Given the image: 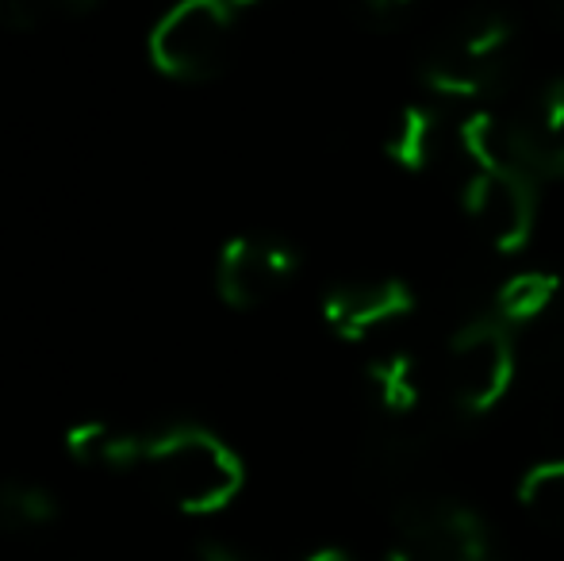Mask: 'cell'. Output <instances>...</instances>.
<instances>
[{
  "label": "cell",
  "instance_id": "5b68a950",
  "mask_svg": "<svg viewBox=\"0 0 564 561\" xmlns=\"http://www.w3.org/2000/svg\"><path fill=\"white\" fill-rule=\"evenodd\" d=\"M465 216L503 255H519L534 239L538 181L519 170H473L465 193Z\"/></svg>",
  "mask_w": 564,
  "mask_h": 561
},
{
  "label": "cell",
  "instance_id": "3957f363",
  "mask_svg": "<svg viewBox=\"0 0 564 561\" xmlns=\"http://www.w3.org/2000/svg\"><path fill=\"white\" fill-rule=\"evenodd\" d=\"M235 15L238 8L230 0H177L150 28V66L170 82L216 77L230 58Z\"/></svg>",
  "mask_w": 564,
  "mask_h": 561
},
{
  "label": "cell",
  "instance_id": "ffe728a7",
  "mask_svg": "<svg viewBox=\"0 0 564 561\" xmlns=\"http://www.w3.org/2000/svg\"><path fill=\"white\" fill-rule=\"evenodd\" d=\"M550 8H553V20L564 28V0H550Z\"/></svg>",
  "mask_w": 564,
  "mask_h": 561
},
{
  "label": "cell",
  "instance_id": "8fae6325",
  "mask_svg": "<svg viewBox=\"0 0 564 561\" xmlns=\"http://www.w3.org/2000/svg\"><path fill=\"white\" fill-rule=\"evenodd\" d=\"M384 150L400 170H411V173L431 170L434 158L442 154V116L423 105L403 108V112L395 116L392 131H388Z\"/></svg>",
  "mask_w": 564,
  "mask_h": 561
},
{
  "label": "cell",
  "instance_id": "9c48e42d",
  "mask_svg": "<svg viewBox=\"0 0 564 561\" xmlns=\"http://www.w3.org/2000/svg\"><path fill=\"white\" fill-rule=\"evenodd\" d=\"M415 308V296L403 281L380 278V281H346L323 296V320L346 343H361L372 331L388 327L400 315Z\"/></svg>",
  "mask_w": 564,
  "mask_h": 561
},
{
  "label": "cell",
  "instance_id": "2e32d148",
  "mask_svg": "<svg viewBox=\"0 0 564 561\" xmlns=\"http://www.w3.org/2000/svg\"><path fill=\"white\" fill-rule=\"evenodd\" d=\"M97 0H0V23L8 31H35L51 20L89 12Z\"/></svg>",
  "mask_w": 564,
  "mask_h": 561
},
{
  "label": "cell",
  "instance_id": "44dd1931",
  "mask_svg": "<svg viewBox=\"0 0 564 561\" xmlns=\"http://www.w3.org/2000/svg\"><path fill=\"white\" fill-rule=\"evenodd\" d=\"M230 4H235L238 12H242V8H253V4H261V0H230Z\"/></svg>",
  "mask_w": 564,
  "mask_h": 561
},
{
  "label": "cell",
  "instance_id": "7a4b0ae2",
  "mask_svg": "<svg viewBox=\"0 0 564 561\" xmlns=\"http://www.w3.org/2000/svg\"><path fill=\"white\" fill-rule=\"evenodd\" d=\"M519 69V31L503 12H473L423 58V82L449 100H491Z\"/></svg>",
  "mask_w": 564,
  "mask_h": 561
},
{
  "label": "cell",
  "instance_id": "4fadbf2b",
  "mask_svg": "<svg viewBox=\"0 0 564 561\" xmlns=\"http://www.w3.org/2000/svg\"><path fill=\"white\" fill-rule=\"evenodd\" d=\"M369 385L372 397L384 412L392 416H408L419 408V397H423V381H419V369L408 354H388V358H377L369 366Z\"/></svg>",
  "mask_w": 564,
  "mask_h": 561
},
{
  "label": "cell",
  "instance_id": "d6986e66",
  "mask_svg": "<svg viewBox=\"0 0 564 561\" xmlns=\"http://www.w3.org/2000/svg\"><path fill=\"white\" fill-rule=\"evenodd\" d=\"M369 8H377V12H388V8H400V4H408V0H365Z\"/></svg>",
  "mask_w": 564,
  "mask_h": 561
},
{
  "label": "cell",
  "instance_id": "7c38bea8",
  "mask_svg": "<svg viewBox=\"0 0 564 561\" xmlns=\"http://www.w3.org/2000/svg\"><path fill=\"white\" fill-rule=\"evenodd\" d=\"M561 292V281L545 270H527V273H514L511 281H503L496 296V315L507 323V327H519V323L530 320H542L545 312L553 308Z\"/></svg>",
  "mask_w": 564,
  "mask_h": 561
},
{
  "label": "cell",
  "instance_id": "5bb4252c",
  "mask_svg": "<svg viewBox=\"0 0 564 561\" xmlns=\"http://www.w3.org/2000/svg\"><path fill=\"white\" fill-rule=\"evenodd\" d=\"M58 516V500L35 481H8L0 488V527L8 531H43Z\"/></svg>",
  "mask_w": 564,
  "mask_h": 561
},
{
  "label": "cell",
  "instance_id": "ba28073f",
  "mask_svg": "<svg viewBox=\"0 0 564 561\" xmlns=\"http://www.w3.org/2000/svg\"><path fill=\"white\" fill-rule=\"evenodd\" d=\"M511 162L519 173L564 181V77L542 85L522 116H511Z\"/></svg>",
  "mask_w": 564,
  "mask_h": 561
},
{
  "label": "cell",
  "instance_id": "6da1fadb",
  "mask_svg": "<svg viewBox=\"0 0 564 561\" xmlns=\"http://www.w3.org/2000/svg\"><path fill=\"white\" fill-rule=\"evenodd\" d=\"M142 470L173 508L188 516L224 511L242 493V462L208 427L181 423L150 434L142 446Z\"/></svg>",
  "mask_w": 564,
  "mask_h": 561
},
{
  "label": "cell",
  "instance_id": "8992f818",
  "mask_svg": "<svg viewBox=\"0 0 564 561\" xmlns=\"http://www.w3.org/2000/svg\"><path fill=\"white\" fill-rule=\"evenodd\" d=\"M388 561H491L480 516L460 504H415L400 516Z\"/></svg>",
  "mask_w": 564,
  "mask_h": 561
},
{
  "label": "cell",
  "instance_id": "52a82bcc",
  "mask_svg": "<svg viewBox=\"0 0 564 561\" xmlns=\"http://www.w3.org/2000/svg\"><path fill=\"white\" fill-rule=\"evenodd\" d=\"M296 273V255L284 242L261 239V235H238L219 250L216 289L227 308L250 312L261 308L284 289Z\"/></svg>",
  "mask_w": 564,
  "mask_h": 561
},
{
  "label": "cell",
  "instance_id": "9a60e30c",
  "mask_svg": "<svg viewBox=\"0 0 564 561\" xmlns=\"http://www.w3.org/2000/svg\"><path fill=\"white\" fill-rule=\"evenodd\" d=\"M519 500L542 527L564 535V462H542L522 477Z\"/></svg>",
  "mask_w": 564,
  "mask_h": 561
},
{
  "label": "cell",
  "instance_id": "277c9868",
  "mask_svg": "<svg viewBox=\"0 0 564 561\" xmlns=\"http://www.w3.org/2000/svg\"><path fill=\"white\" fill-rule=\"evenodd\" d=\"M449 392L460 412H491L514 381L511 327L499 315H476L449 338Z\"/></svg>",
  "mask_w": 564,
  "mask_h": 561
},
{
  "label": "cell",
  "instance_id": "30bf717a",
  "mask_svg": "<svg viewBox=\"0 0 564 561\" xmlns=\"http://www.w3.org/2000/svg\"><path fill=\"white\" fill-rule=\"evenodd\" d=\"M142 446L147 439L105 420H85L66 431V454L89 470H134L142 465Z\"/></svg>",
  "mask_w": 564,
  "mask_h": 561
},
{
  "label": "cell",
  "instance_id": "e0dca14e",
  "mask_svg": "<svg viewBox=\"0 0 564 561\" xmlns=\"http://www.w3.org/2000/svg\"><path fill=\"white\" fill-rule=\"evenodd\" d=\"M304 561H349L346 550H335V547H327V550H315L312 558H304Z\"/></svg>",
  "mask_w": 564,
  "mask_h": 561
},
{
  "label": "cell",
  "instance_id": "ac0fdd59",
  "mask_svg": "<svg viewBox=\"0 0 564 561\" xmlns=\"http://www.w3.org/2000/svg\"><path fill=\"white\" fill-rule=\"evenodd\" d=\"M200 561H242V558H235L230 550H204Z\"/></svg>",
  "mask_w": 564,
  "mask_h": 561
}]
</instances>
